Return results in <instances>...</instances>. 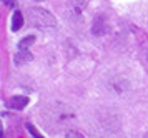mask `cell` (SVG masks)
I'll return each instance as SVG.
<instances>
[{
    "instance_id": "6da1fadb",
    "label": "cell",
    "mask_w": 148,
    "mask_h": 138,
    "mask_svg": "<svg viewBox=\"0 0 148 138\" xmlns=\"http://www.w3.org/2000/svg\"><path fill=\"white\" fill-rule=\"evenodd\" d=\"M30 20L32 23L37 25L38 28H47V27H55L57 20L52 13L45 10V8H30Z\"/></svg>"
},
{
    "instance_id": "7a4b0ae2",
    "label": "cell",
    "mask_w": 148,
    "mask_h": 138,
    "mask_svg": "<svg viewBox=\"0 0 148 138\" xmlns=\"http://www.w3.org/2000/svg\"><path fill=\"white\" fill-rule=\"evenodd\" d=\"M108 22L105 17H95L93 20V25H92V33L93 35H98V37H101V35H105V33H108Z\"/></svg>"
},
{
    "instance_id": "3957f363",
    "label": "cell",
    "mask_w": 148,
    "mask_h": 138,
    "mask_svg": "<svg viewBox=\"0 0 148 138\" xmlns=\"http://www.w3.org/2000/svg\"><path fill=\"white\" fill-rule=\"evenodd\" d=\"M28 97H23V95H15L12 98H8V106L14 108V110H22L28 105Z\"/></svg>"
},
{
    "instance_id": "277c9868",
    "label": "cell",
    "mask_w": 148,
    "mask_h": 138,
    "mask_svg": "<svg viewBox=\"0 0 148 138\" xmlns=\"http://www.w3.org/2000/svg\"><path fill=\"white\" fill-rule=\"evenodd\" d=\"M87 5L88 0H70V8H72V13H75V15H82Z\"/></svg>"
},
{
    "instance_id": "5b68a950",
    "label": "cell",
    "mask_w": 148,
    "mask_h": 138,
    "mask_svg": "<svg viewBox=\"0 0 148 138\" xmlns=\"http://www.w3.org/2000/svg\"><path fill=\"white\" fill-rule=\"evenodd\" d=\"M14 60H15L17 65H23V63H27V62L32 60V53L28 52V50H18Z\"/></svg>"
},
{
    "instance_id": "8992f818",
    "label": "cell",
    "mask_w": 148,
    "mask_h": 138,
    "mask_svg": "<svg viewBox=\"0 0 148 138\" xmlns=\"http://www.w3.org/2000/svg\"><path fill=\"white\" fill-rule=\"evenodd\" d=\"M22 27H23V15L17 10L14 13V17H12V30L14 32H18Z\"/></svg>"
},
{
    "instance_id": "52a82bcc",
    "label": "cell",
    "mask_w": 148,
    "mask_h": 138,
    "mask_svg": "<svg viewBox=\"0 0 148 138\" xmlns=\"http://www.w3.org/2000/svg\"><path fill=\"white\" fill-rule=\"evenodd\" d=\"M34 40H35L34 35H27V37H23V38L18 42V50H28V47H32Z\"/></svg>"
},
{
    "instance_id": "ba28073f",
    "label": "cell",
    "mask_w": 148,
    "mask_h": 138,
    "mask_svg": "<svg viewBox=\"0 0 148 138\" xmlns=\"http://www.w3.org/2000/svg\"><path fill=\"white\" fill-rule=\"evenodd\" d=\"M25 126H27L28 133H30V135H32L34 138H45V137H42V135H40V132H38V130H37V128H35L34 125H32V123H27Z\"/></svg>"
},
{
    "instance_id": "9c48e42d",
    "label": "cell",
    "mask_w": 148,
    "mask_h": 138,
    "mask_svg": "<svg viewBox=\"0 0 148 138\" xmlns=\"http://www.w3.org/2000/svg\"><path fill=\"white\" fill-rule=\"evenodd\" d=\"M67 138H85V137H83L82 133H78V132H68Z\"/></svg>"
},
{
    "instance_id": "30bf717a",
    "label": "cell",
    "mask_w": 148,
    "mask_h": 138,
    "mask_svg": "<svg viewBox=\"0 0 148 138\" xmlns=\"http://www.w3.org/2000/svg\"><path fill=\"white\" fill-rule=\"evenodd\" d=\"M2 2L7 7H10V8H15V7H17V0H2Z\"/></svg>"
},
{
    "instance_id": "8fae6325",
    "label": "cell",
    "mask_w": 148,
    "mask_h": 138,
    "mask_svg": "<svg viewBox=\"0 0 148 138\" xmlns=\"http://www.w3.org/2000/svg\"><path fill=\"white\" fill-rule=\"evenodd\" d=\"M3 133V125H2V122H0V135Z\"/></svg>"
},
{
    "instance_id": "7c38bea8",
    "label": "cell",
    "mask_w": 148,
    "mask_h": 138,
    "mask_svg": "<svg viewBox=\"0 0 148 138\" xmlns=\"http://www.w3.org/2000/svg\"><path fill=\"white\" fill-rule=\"evenodd\" d=\"M0 138H3V133H2V135H0Z\"/></svg>"
},
{
    "instance_id": "4fadbf2b",
    "label": "cell",
    "mask_w": 148,
    "mask_h": 138,
    "mask_svg": "<svg viewBox=\"0 0 148 138\" xmlns=\"http://www.w3.org/2000/svg\"><path fill=\"white\" fill-rule=\"evenodd\" d=\"M145 138H148V133H147V135H145Z\"/></svg>"
},
{
    "instance_id": "5bb4252c",
    "label": "cell",
    "mask_w": 148,
    "mask_h": 138,
    "mask_svg": "<svg viewBox=\"0 0 148 138\" xmlns=\"http://www.w3.org/2000/svg\"><path fill=\"white\" fill-rule=\"evenodd\" d=\"M35 2H42V0H35Z\"/></svg>"
}]
</instances>
